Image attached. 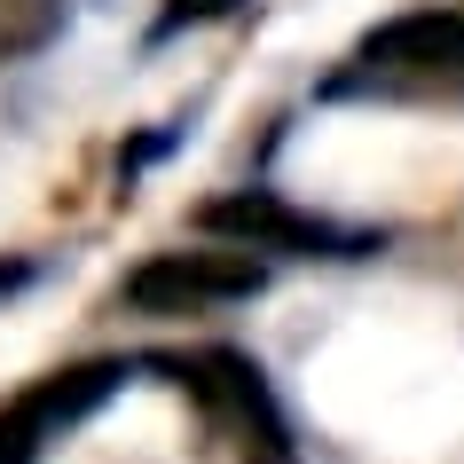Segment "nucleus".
<instances>
[{
  "label": "nucleus",
  "instance_id": "nucleus-6",
  "mask_svg": "<svg viewBox=\"0 0 464 464\" xmlns=\"http://www.w3.org/2000/svg\"><path fill=\"white\" fill-rule=\"evenodd\" d=\"M237 8H245V0H166V8H158V40H173V32H189V24H220V16H237Z\"/></svg>",
  "mask_w": 464,
  "mask_h": 464
},
{
  "label": "nucleus",
  "instance_id": "nucleus-4",
  "mask_svg": "<svg viewBox=\"0 0 464 464\" xmlns=\"http://www.w3.org/2000/svg\"><path fill=\"white\" fill-rule=\"evenodd\" d=\"M268 284V268L237 245H205V252H150L126 276V307L134 315H205V307H237Z\"/></svg>",
  "mask_w": 464,
  "mask_h": 464
},
{
  "label": "nucleus",
  "instance_id": "nucleus-2",
  "mask_svg": "<svg viewBox=\"0 0 464 464\" xmlns=\"http://www.w3.org/2000/svg\"><path fill=\"white\" fill-rule=\"evenodd\" d=\"M173 370L197 393V410L213 417V433L237 449V464H299L292 425H284L268 378H260V362L245 346H205V354H181Z\"/></svg>",
  "mask_w": 464,
  "mask_h": 464
},
{
  "label": "nucleus",
  "instance_id": "nucleus-1",
  "mask_svg": "<svg viewBox=\"0 0 464 464\" xmlns=\"http://www.w3.org/2000/svg\"><path fill=\"white\" fill-rule=\"evenodd\" d=\"M323 95H386V102L464 95V8H410V16L362 32L346 72Z\"/></svg>",
  "mask_w": 464,
  "mask_h": 464
},
{
  "label": "nucleus",
  "instance_id": "nucleus-3",
  "mask_svg": "<svg viewBox=\"0 0 464 464\" xmlns=\"http://www.w3.org/2000/svg\"><path fill=\"white\" fill-rule=\"evenodd\" d=\"M197 228H205V237H228L237 252H299V260H354V252H378V237L299 213V205H284L276 189L213 197V205H197Z\"/></svg>",
  "mask_w": 464,
  "mask_h": 464
},
{
  "label": "nucleus",
  "instance_id": "nucleus-5",
  "mask_svg": "<svg viewBox=\"0 0 464 464\" xmlns=\"http://www.w3.org/2000/svg\"><path fill=\"white\" fill-rule=\"evenodd\" d=\"M119 386H126V362H111V354L32 378L16 401H0V464H40V449L55 433H72L79 417H95Z\"/></svg>",
  "mask_w": 464,
  "mask_h": 464
}]
</instances>
